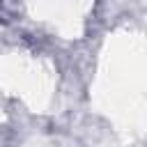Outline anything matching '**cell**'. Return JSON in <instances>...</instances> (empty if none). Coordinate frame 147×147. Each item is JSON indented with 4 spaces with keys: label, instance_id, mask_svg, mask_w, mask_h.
<instances>
[]
</instances>
